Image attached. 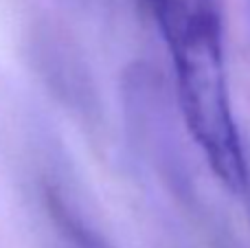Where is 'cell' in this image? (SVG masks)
I'll use <instances>...</instances> for the list:
<instances>
[{
	"label": "cell",
	"mask_w": 250,
	"mask_h": 248,
	"mask_svg": "<svg viewBox=\"0 0 250 248\" xmlns=\"http://www.w3.org/2000/svg\"><path fill=\"white\" fill-rule=\"evenodd\" d=\"M51 211H53V215H55V218L66 227V231H68L83 248H108L105 244H101L99 237H95L88 228H83L82 224L77 222V218L70 215L68 211H66V207L62 205V200L57 196H53V193H51Z\"/></svg>",
	"instance_id": "cell-2"
},
{
	"label": "cell",
	"mask_w": 250,
	"mask_h": 248,
	"mask_svg": "<svg viewBox=\"0 0 250 248\" xmlns=\"http://www.w3.org/2000/svg\"><path fill=\"white\" fill-rule=\"evenodd\" d=\"M158 26L171 55L182 119L230 193L244 196L250 165L233 114L224 31L215 0H136Z\"/></svg>",
	"instance_id": "cell-1"
},
{
	"label": "cell",
	"mask_w": 250,
	"mask_h": 248,
	"mask_svg": "<svg viewBox=\"0 0 250 248\" xmlns=\"http://www.w3.org/2000/svg\"><path fill=\"white\" fill-rule=\"evenodd\" d=\"M244 196L248 198V213H250V183H248V189H246V193H244Z\"/></svg>",
	"instance_id": "cell-3"
}]
</instances>
